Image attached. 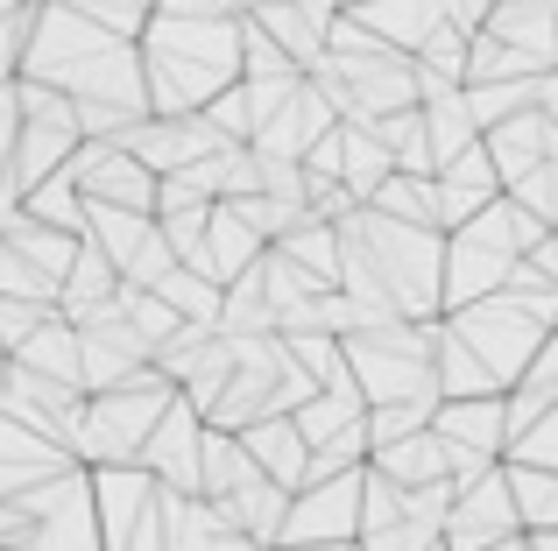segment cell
<instances>
[{"label": "cell", "instance_id": "8992f818", "mask_svg": "<svg viewBox=\"0 0 558 551\" xmlns=\"http://www.w3.org/2000/svg\"><path fill=\"white\" fill-rule=\"evenodd\" d=\"M432 340H438V318L432 326H368V332H347L340 360H347V382L361 389V403H438L432 396Z\"/></svg>", "mask_w": 558, "mask_h": 551}, {"label": "cell", "instance_id": "8fae6325", "mask_svg": "<svg viewBox=\"0 0 558 551\" xmlns=\"http://www.w3.org/2000/svg\"><path fill=\"white\" fill-rule=\"evenodd\" d=\"M142 368H149V346H142V332L121 318V304L99 311L93 326H78V389H85V396L121 389L128 375H142Z\"/></svg>", "mask_w": 558, "mask_h": 551}, {"label": "cell", "instance_id": "94428289", "mask_svg": "<svg viewBox=\"0 0 558 551\" xmlns=\"http://www.w3.org/2000/svg\"><path fill=\"white\" fill-rule=\"evenodd\" d=\"M347 551H354V544H347Z\"/></svg>", "mask_w": 558, "mask_h": 551}, {"label": "cell", "instance_id": "44dd1931", "mask_svg": "<svg viewBox=\"0 0 558 551\" xmlns=\"http://www.w3.org/2000/svg\"><path fill=\"white\" fill-rule=\"evenodd\" d=\"M432 439H438V445H460V453H481V460H502V453H509V431H502V396L438 403V411H432Z\"/></svg>", "mask_w": 558, "mask_h": 551}, {"label": "cell", "instance_id": "60d3db41", "mask_svg": "<svg viewBox=\"0 0 558 551\" xmlns=\"http://www.w3.org/2000/svg\"><path fill=\"white\" fill-rule=\"evenodd\" d=\"M517 78H545V71H537L531 57H517V50H502V42H488V36L466 42V71H460V85H517Z\"/></svg>", "mask_w": 558, "mask_h": 551}, {"label": "cell", "instance_id": "816d5d0a", "mask_svg": "<svg viewBox=\"0 0 558 551\" xmlns=\"http://www.w3.org/2000/svg\"><path fill=\"white\" fill-rule=\"evenodd\" d=\"M517 389H531V396H558V332H545V340H537V354H531V368H523V382Z\"/></svg>", "mask_w": 558, "mask_h": 551}, {"label": "cell", "instance_id": "4fadbf2b", "mask_svg": "<svg viewBox=\"0 0 558 551\" xmlns=\"http://www.w3.org/2000/svg\"><path fill=\"white\" fill-rule=\"evenodd\" d=\"M85 495H93V530H99V551H121L135 538V524L149 516L156 502V481L142 467H93L85 474Z\"/></svg>", "mask_w": 558, "mask_h": 551}, {"label": "cell", "instance_id": "484cf974", "mask_svg": "<svg viewBox=\"0 0 558 551\" xmlns=\"http://www.w3.org/2000/svg\"><path fill=\"white\" fill-rule=\"evenodd\" d=\"M432 396H438V403L502 396V389L488 382V368H481V360H474V354H466V346L446 332V318H438V340H432Z\"/></svg>", "mask_w": 558, "mask_h": 551}, {"label": "cell", "instance_id": "6da1fadb", "mask_svg": "<svg viewBox=\"0 0 558 551\" xmlns=\"http://www.w3.org/2000/svg\"><path fill=\"white\" fill-rule=\"evenodd\" d=\"M135 57L149 121H184L241 78V14H149Z\"/></svg>", "mask_w": 558, "mask_h": 551}, {"label": "cell", "instance_id": "7bdbcfd3", "mask_svg": "<svg viewBox=\"0 0 558 551\" xmlns=\"http://www.w3.org/2000/svg\"><path fill=\"white\" fill-rule=\"evenodd\" d=\"M432 411L438 403H375V411H361V431H368V453L396 439H417V431H432Z\"/></svg>", "mask_w": 558, "mask_h": 551}, {"label": "cell", "instance_id": "9a60e30c", "mask_svg": "<svg viewBox=\"0 0 558 551\" xmlns=\"http://www.w3.org/2000/svg\"><path fill=\"white\" fill-rule=\"evenodd\" d=\"M332 127H340V121H332V107L312 93V85H298V93H290L283 107L255 127V142H247V149H255V156H276V163H304V149H312L318 135H332Z\"/></svg>", "mask_w": 558, "mask_h": 551}, {"label": "cell", "instance_id": "5bb4252c", "mask_svg": "<svg viewBox=\"0 0 558 551\" xmlns=\"http://www.w3.org/2000/svg\"><path fill=\"white\" fill-rule=\"evenodd\" d=\"M495 198H502V184H495L488 156H481V142L466 156H452L446 170H432V206H438V234H460L474 212H488Z\"/></svg>", "mask_w": 558, "mask_h": 551}, {"label": "cell", "instance_id": "83f0119b", "mask_svg": "<svg viewBox=\"0 0 558 551\" xmlns=\"http://www.w3.org/2000/svg\"><path fill=\"white\" fill-rule=\"evenodd\" d=\"M247 22H255L262 36H269L276 50H283L290 64H298V71H312L318 57H326V28H318L312 14L298 8V0H276V8H255V14H247Z\"/></svg>", "mask_w": 558, "mask_h": 551}, {"label": "cell", "instance_id": "ac0fdd59", "mask_svg": "<svg viewBox=\"0 0 558 551\" xmlns=\"http://www.w3.org/2000/svg\"><path fill=\"white\" fill-rule=\"evenodd\" d=\"M255 255H262V241L247 234L241 220H233V206H213V212H205V241L191 248V262H178V269L205 276L213 290H227L233 276H247V269H255Z\"/></svg>", "mask_w": 558, "mask_h": 551}, {"label": "cell", "instance_id": "8d00e7d4", "mask_svg": "<svg viewBox=\"0 0 558 551\" xmlns=\"http://www.w3.org/2000/svg\"><path fill=\"white\" fill-rule=\"evenodd\" d=\"M14 212H22V220H36V226H50V234H71V241H78V226H85V198L71 192L64 170H57V177H43V184H28V192L14 198Z\"/></svg>", "mask_w": 558, "mask_h": 551}, {"label": "cell", "instance_id": "f907efd6", "mask_svg": "<svg viewBox=\"0 0 558 551\" xmlns=\"http://www.w3.org/2000/svg\"><path fill=\"white\" fill-rule=\"evenodd\" d=\"M170 269H178V255H170V248H163V241H156V234H149V241H142V255H135V262H128V269H121V283H128V290H156V283H163V276H170Z\"/></svg>", "mask_w": 558, "mask_h": 551}, {"label": "cell", "instance_id": "d6986e66", "mask_svg": "<svg viewBox=\"0 0 558 551\" xmlns=\"http://www.w3.org/2000/svg\"><path fill=\"white\" fill-rule=\"evenodd\" d=\"M340 14H354L381 50L410 57L438 22H446V0H354V8H340Z\"/></svg>", "mask_w": 558, "mask_h": 551}, {"label": "cell", "instance_id": "7a4b0ae2", "mask_svg": "<svg viewBox=\"0 0 558 551\" xmlns=\"http://www.w3.org/2000/svg\"><path fill=\"white\" fill-rule=\"evenodd\" d=\"M14 78L50 85V93H64L71 107H128V113L149 121L135 42L99 36L93 22H78V14L57 8V0L36 8V28H28V50H22V71H14Z\"/></svg>", "mask_w": 558, "mask_h": 551}, {"label": "cell", "instance_id": "f6af8a7d", "mask_svg": "<svg viewBox=\"0 0 558 551\" xmlns=\"http://www.w3.org/2000/svg\"><path fill=\"white\" fill-rule=\"evenodd\" d=\"M283 354L312 375V389H347V360H340V340L326 332H304V340H283Z\"/></svg>", "mask_w": 558, "mask_h": 551}, {"label": "cell", "instance_id": "d6a6232c", "mask_svg": "<svg viewBox=\"0 0 558 551\" xmlns=\"http://www.w3.org/2000/svg\"><path fill=\"white\" fill-rule=\"evenodd\" d=\"M276 255H283L290 269H304L318 290H332V276H340V234H332L326 220H298L283 241H269Z\"/></svg>", "mask_w": 558, "mask_h": 551}, {"label": "cell", "instance_id": "4316f807", "mask_svg": "<svg viewBox=\"0 0 558 551\" xmlns=\"http://www.w3.org/2000/svg\"><path fill=\"white\" fill-rule=\"evenodd\" d=\"M417 113H424V149H432V170H446L452 156H466V149L481 142L474 121H466V107H460V85H446V93H424Z\"/></svg>", "mask_w": 558, "mask_h": 551}, {"label": "cell", "instance_id": "2e32d148", "mask_svg": "<svg viewBox=\"0 0 558 551\" xmlns=\"http://www.w3.org/2000/svg\"><path fill=\"white\" fill-rule=\"evenodd\" d=\"M121 149L135 156L149 177H170V170H184V163H198V156H213L219 142L205 135L198 113H184V121H135V127L121 135Z\"/></svg>", "mask_w": 558, "mask_h": 551}, {"label": "cell", "instance_id": "e575fe53", "mask_svg": "<svg viewBox=\"0 0 558 551\" xmlns=\"http://www.w3.org/2000/svg\"><path fill=\"white\" fill-rule=\"evenodd\" d=\"M375 149L389 156V170H403V177H432V149H424V113L403 107V113H381V121H368Z\"/></svg>", "mask_w": 558, "mask_h": 551}, {"label": "cell", "instance_id": "c3c4849f", "mask_svg": "<svg viewBox=\"0 0 558 551\" xmlns=\"http://www.w3.org/2000/svg\"><path fill=\"white\" fill-rule=\"evenodd\" d=\"M36 8H43V0H22L14 14H0V85H14V71H22V50H28V28H36Z\"/></svg>", "mask_w": 558, "mask_h": 551}, {"label": "cell", "instance_id": "91938a15", "mask_svg": "<svg viewBox=\"0 0 558 551\" xmlns=\"http://www.w3.org/2000/svg\"><path fill=\"white\" fill-rule=\"evenodd\" d=\"M551 332H558V318H551Z\"/></svg>", "mask_w": 558, "mask_h": 551}, {"label": "cell", "instance_id": "52a82bcc", "mask_svg": "<svg viewBox=\"0 0 558 551\" xmlns=\"http://www.w3.org/2000/svg\"><path fill=\"white\" fill-rule=\"evenodd\" d=\"M446 332L488 368L495 389H517L523 368H531V354H537V340H545V332H537L523 311H509L502 297H481V304H466V311H446Z\"/></svg>", "mask_w": 558, "mask_h": 551}, {"label": "cell", "instance_id": "ab89813d", "mask_svg": "<svg viewBox=\"0 0 558 551\" xmlns=\"http://www.w3.org/2000/svg\"><path fill=\"white\" fill-rule=\"evenodd\" d=\"M149 297H156V304H163V311H170V318H178V326H205V332H213V326H219V290H213V283H205V276H191V269H170V276H163V283H156V290H149Z\"/></svg>", "mask_w": 558, "mask_h": 551}, {"label": "cell", "instance_id": "680465c9", "mask_svg": "<svg viewBox=\"0 0 558 551\" xmlns=\"http://www.w3.org/2000/svg\"><path fill=\"white\" fill-rule=\"evenodd\" d=\"M0 389H8V360H0Z\"/></svg>", "mask_w": 558, "mask_h": 551}, {"label": "cell", "instance_id": "4dcf8cb0", "mask_svg": "<svg viewBox=\"0 0 558 551\" xmlns=\"http://www.w3.org/2000/svg\"><path fill=\"white\" fill-rule=\"evenodd\" d=\"M149 234H156V220H142V212H113V206H85V226H78V241H93V248L113 262V276L135 262Z\"/></svg>", "mask_w": 558, "mask_h": 551}, {"label": "cell", "instance_id": "836d02e7", "mask_svg": "<svg viewBox=\"0 0 558 551\" xmlns=\"http://www.w3.org/2000/svg\"><path fill=\"white\" fill-rule=\"evenodd\" d=\"M381 177H389V156L375 149L368 121H340V192L354 198V206H368Z\"/></svg>", "mask_w": 558, "mask_h": 551}, {"label": "cell", "instance_id": "9f6ffc18", "mask_svg": "<svg viewBox=\"0 0 558 551\" xmlns=\"http://www.w3.org/2000/svg\"><path fill=\"white\" fill-rule=\"evenodd\" d=\"M488 551H523V538H502V544H488Z\"/></svg>", "mask_w": 558, "mask_h": 551}, {"label": "cell", "instance_id": "bcb514c9", "mask_svg": "<svg viewBox=\"0 0 558 551\" xmlns=\"http://www.w3.org/2000/svg\"><path fill=\"white\" fill-rule=\"evenodd\" d=\"M509 467H537V474H558V396H551V411L537 417L523 439H509Z\"/></svg>", "mask_w": 558, "mask_h": 551}, {"label": "cell", "instance_id": "7402d4cb", "mask_svg": "<svg viewBox=\"0 0 558 551\" xmlns=\"http://www.w3.org/2000/svg\"><path fill=\"white\" fill-rule=\"evenodd\" d=\"M233 439H241L247 467H255L262 481H276L283 495H298V488H304V439L290 431V417H262V425L233 431Z\"/></svg>", "mask_w": 558, "mask_h": 551}, {"label": "cell", "instance_id": "6f0895ef", "mask_svg": "<svg viewBox=\"0 0 558 551\" xmlns=\"http://www.w3.org/2000/svg\"><path fill=\"white\" fill-rule=\"evenodd\" d=\"M551 283H558V234H551Z\"/></svg>", "mask_w": 558, "mask_h": 551}, {"label": "cell", "instance_id": "30bf717a", "mask_svg": "<svg viewBox=\"0 0 558 551\" xmlns=\"http://www.w3.org/2000/svg\"><path fill=\"white\" fill-rule=\"evenodd\" d=\"M502 538H523V530H517V510H509L502 467H488L474 488H460V495H452L438 544H446V551H488V544H502Z\"/></svg>", "mask_w": 558, "mask_h": 551}, {"label": "cell", "instance_id": "7c38bea8", "mask_svg": "<svg viewBox=\"0 0 558 551\" xmlns=\"http://www.w3.org/2000/svg\"><path fill=\"white\" fill-rule=\"evenodd\" d=\"M198 439H205L198 411H191V403H170V411L156 417V431L142 439L135 467L149 474L156 488H170V495H198Z\"/></svg>", "mask_w": 558, "mask_h": 551}, {"label": "cell", "instance_id": "603a6c76", "mask_svg": "<svg viewBox=\"0 0 558 551\" xmlns=\"http://www.w3.org/2000/svg\"><path fill=\"white\" fill-rule=\"evenodd\" d=\"M8 360L28 368V375H43V382H57V389H78V326H64V318L50 311ZM78 396H85V389H78Z\"/></svg>", "mask_w": 558, "mask_h": 551}, {"label": "cell", "instance_id": "5b68a950", "mask_svg": "<svg viewBox=\"0 0 558 551\" xmlns=\"http://www.w3.org/2000/svg\"><path fill=\"white\" fill-rule=\"evenodd\" d=\"M178 403V389L163 382L156 368L128 375L121 389H99V396L78 403V431H71V467H135L142 439L156 431V417Z\"/></svg>", "mask_w": 558, "mask_h": 551}, {"label": "cell", "instance_id": "1f68e13d", "mask_svg": "<svg viewBox=\"0 0 558 551\" xmlns=\"http://www.w3.org/2000/svg\"><path fill=\"white\" fill-rule=\"evenodd\" d=\"M502 481H509V510H517V530H523V538H545V530H558V474L509 467V460H502Z\"/></svg>", "mask_w": 558, "mask_h": 551}, {"label": "cell", "instance_id": "9c48e42d", "mask_svg": "<svg viewBox=\"0 0 558 551\" xmlns=\"http://www.w3.org/2000/svg\"><path fill=\"white\" fill-rule=\"evenodd\" d=\"M361 538V474H332L290 495L276 544H354Z\"/></svg>", "mask_w": 558, "mask_h": 551}, {"label": "cell", "instance_id": "7dc6e473", "mask_svg": "<svg viewBox=\"0 0 558 551\" xmlns=\"http://www.w3.org/2000/svg\"><path fill=\"white\" fill-rule=\"evenodd\" d=\"M389 524H403V488H389L375 467H361V538Z\"/></svg>", "mask_w": 558, "mask_h": 551}, {"label": "cell", "instance_id": "ba28073f", "mask_svg": "<svg viewBox=\"0 0 558 551\" xmlns=\"http://www.w3.org/2000/svg\"><path fill=\"white\" fill-rule=\"evenodd\" d=\"M64 177H71V192H78L85 206H113V212L156 220V177L121 149V142H78L71 163H64Z\"/></svg>", "mask_w": 558, "mask_h": 551}, {"label": "cell", "instance_id": "e0dca14e", "mask_svg": "<svg viewBox=\"0 0 558 551\" xmlns=\"http://www.w3.org/2000/svg\"><path fill=\"white\" fill-rule=\"evenodd\" d=\"M481 36L517 50V57H531L537 71H558V8H545V0H495Z\"/></svg>", "mask_w": 558, "mask_h": 551}, {"label": "cell", "instance_id": "d4e9b609", "mask_svg": "<svg viewBox=\"0 0 558 551\" xmlns=\"http://www.w3.org/2000/svg\"><path fill=\"white\" fill-rule=\"evenodd\" d=\"M481 156H488V170H495V184H517L523 170H537L545 163V127H537V113H517V121H502V127H488L481 135Z\"/></svg>", "mask_w": 558, "mask_h": 551}, {"label": "cell", "instance_id": "f546056e", "mask_svg": "<svg viewBox=\"0 0 558 551\" xmlns=\"http://www.w3.org/2000/svg\"><path fill=\"white\" fill-rule=\"evenodd\" d=\"M361 411H368V403H361L354 382H347V389H318L312 403H298V411H290V431H298L304 453H312V445H326V439H340V431H354Z\"/></svg>", "mask_w": 558, "mask_h": 551}, {"label": "cell", "instance_id": "cb8c5ba5", "mask_svg": "<svg viewBox=\"0 0 558 551\" xmlns=\"http://www.w3.org/2000/svg\"><path fill=\"white\" fill-rule=\"evenodd\" d=\"M71 460L57 453V445H43L36 431H22L14 417H0V502L8 495H22V488H36V481H50V474H64Z\"/></svg>", "mask_w": 558, "mask_h": 551}, {"label": "cell", "instance_id": "ffe728a7", "mask_svg": "<svg viewBox=\"0 0 558 551\" xmlns=\"http://www.w3.org/2000/svg\"><path fill=\"white\" fill-rule=\"evenodd\" d=\"M113 297H121V276H113V262L93 248V241H78L64 283H57V318H64V326H93L99 311H113Z\"/></svg>", "mask_w": 558, "mask_h": 551}, {"label": "cell", "instance_id": "d590c367", "mask_svg": "<svg viewBox=\"0 0 558 551\" xmlns=\"http://www.w3.org/2000/svg\"><path fill=\"white\" fill-rule=\"evenodd\" d=\"M241 481H255L241 439H233V431H205L198 439V502H227Z\"/></svg>", "mask_w": 558, "mask_h": 551}, {"label": "cell", "instance_id": "681fc988", "mask_svg": "<svg viewBox=\"0 0 558 551\" xmlns=\"http://www.w3.org/2000/svg\"><path fill=\"white\" fill-rule=\"evenodd\" d=\"M50 318V304H22V297H0V354H14V346L28 340V332Z\"/></svg>", "mask_w": 558, "mask_h": 551}, {"label": "cell", "instance_id": "277c9868", "mask_svg": "<svg viewBox=\"0 0 558 551\" xmlns=\"http://www.w3.org/2000/svg\"><path fill=\"white\" fill-rule=\"evenodd\" d=\"M340 241H354L361 262L375 269L381 297L396 304V318L403 326H432L438 311V262H446V234H424V226H396L381 220V212H347L340 220Z\"/></svg>", "mask_w": 558, "mask_h": 551}, {"label": "cell", "instance_id": "f35d334b", "mask_svg": "<svg viewBox=\"0 0 558 551\" xmlns=\"http://www.w3.org/2000/svg\"><path fill=\"white\" fill-rule=\"evenodd\" d=\"M460 107L466 121H474V135H488V127L517 121V113L537 107V78H517V85H460Z\"/></svg>", "mask_w": 558, "mask_h": 551}, {"label": "cell", "instance_id": "11a10c76", "mask_svg": "<svg viewBox=\"0 0 558 551\" xmlns=\"http://www.w3.org/2000/svg\"><path fill=\"white\" fill-rule=\"evenodd\" d=\"M269 551H347V544H269Z\"/></svg>", "mask_w": 558, "mask_h": 551}, {"label": "cell", "instance_id": "3957f363", "mask_svg": "<svg viewBox=\"0 0 558 551\" xmlns=\"http://www.w3.org/2000/svg\"><path fill=\"white\" fill-rule=\"evenodd\" d=\"M545 234H551V226L531 220L523 206H509V198H495L488 212H474L460 234H446V262H438V311H466V304L495 297V290L509 283V269H517Z\"/></svg>", "mask_w": 558, "mask_h": 551}, {"label": "cell", "instance_id": "ee69618b", "mask_svg": "<svg viewBox=\"0 0 558 551\" xmlns=\"http://www.w3.org/2000/svg\"><path fill=\"white\" fill-rule=\"evenodd\" d=\"M502 198H509V206H523V212H531V220H545L551 234H558V156H545V163H537V170H523V177L509 184Z\"/></svg>", "mask_w": 558, "mask_h": 551}, {"label": "cell", "instance_id": "74e56055", "mask_svg": "<svg viewBox=\"0 0 558 551\" xmlns=\"http://www.w3.org/2000/svg\"><path fill=\"white\" fill-rule=\"evenodd\" d=\"M368 212H381V220L396 226H424V234H438V206H432V177H403V170H389V177L375 184Z\"/></svg>", "mask_w": 558, "mask_h": 551}, {"label": "cell", "instance_id": "db71d44e", "mask_svg": "<svg viewBox=\"0 0 558 551\" xmlns=\"http://www.w3.org/2000/svg\"><path fill=\"white\" fill-rule=\"evenodd\" d=\"M523 551H558V530H545V538H523Z\"/></svg>", "mask_w": 558, "mask_h": 551}, {"label": "cell", "instance_id": "f1b7e54d", "mask_svg": "<svg viewBox=\"0 0 558 551\" xmlns=\"http://www.w3.org/2000/svg\"><path fill=\"white\" fill-rule=\"evenodd\" d=\"M368 467L389 488H432V481H446V445H438L432 431H417V439H396V445H381V453H368Z\"/></svg>", "mask_w": 558, "mask_h": 551}, {"label": "cell", "instance_id": "b9f144b4", "mask_svg": "<svg viewBox=\"0 0 558 551\" xmlns=\"http://www.w3.org/2000/svg\"><path fill=\"white\" fill-rule=\"evenodd\" d=\"M57 8H71L78 22H93L99 36H121V42H135L142 28H149L156 0H57Z\"/></svg>", "mask_w": 558, "mask_h": 551}, {"label": "cell", "instance_id": "f5cc1de1", "mask_svg": "<svg viewBox=\"0 0 558 551\" xmlns=\"http://www.w3.org/2000/svg\"><path fill=\"white\" fill-rule=\"evenodd\" d=\"M537 127H545V156H558V71H545L537 78Z\"/></svg>", "mask_w": 558, "mask_h": 551}]
</instances>
